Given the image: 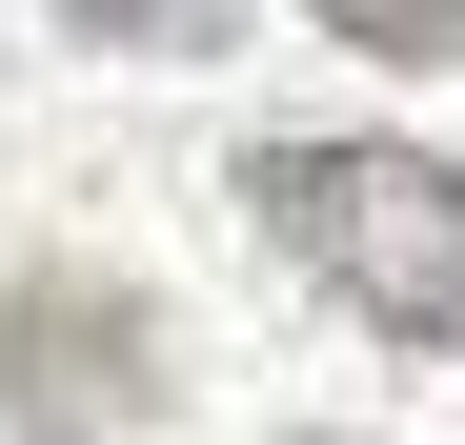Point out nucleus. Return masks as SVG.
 <instances>
[{"label": "nucleus", "instance_id": "obj_1", "mask_svg": "<svg viewBox=\"0 0 465 445\" xmlns=\"http://www.w3.org/2000/svg\"><path fill=\"white\" fill-rule=\"evenodd\" d=\"M243 203H263V243L303 283H344L384 344H465V163H425V142H263Z\"/></svg>", "mask_w": 465, "mask_h": 445}, {"label": "nucleus", "instance_id": "obj_2", "mask_svg": "<svg viewBox=\"0 0 465 445\" xmlns=\"http://www.w3.org/2000/svg\"><path fill=\"white\" fill-rule=\"evenodd\" d=\"M0 425H41V445H122V425H163V324H142L122 283H82V263L0 283Z\"/></svg>", "mask_w": 465, "mask_h": 445}, {"label": "nucleus", "instance_id": "obj_3", "mask_svg": "<svg viewBox=\"0 0 465 445\" xmlns=\"http://www.w3.org/2000/svg\"><path fill=\"white\" fill-rule=\"evenodd\" d=\"M324 41H364V61H465V0H303Z\"/></svg>", "mask_w": 465, "mask_h": 445}, {"label": "nucleus", "instance_id": "obj_4", "mask_svg": "<svg viewBox=\"0 0 465 445\" xmlns=\"http://www.w3.org/2000/svg\"><path fill=\"white\" fill-rule=\"evenodd\" d=\"M61 21H82V41H142V61H203L243 0H61Z\"/></svg>", "mask_w": 465, "mask_h": 445}]
</instances>
